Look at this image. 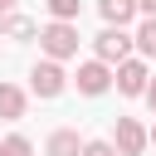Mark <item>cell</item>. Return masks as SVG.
Listing matches in <instances>:
<instances>
[{
    "mask_svg": "<svg viewBox=\"0 0 156 156\" xmlns=\"http://www.w3.org/2000/svg\"><path fill=\"white\" fill-rule=\"evenodd\" d=\"M78 39H83L78 24H54V20H49V24L39 29V49H44V58H54V63L73 58V54H78Z\"/></svg>",
    "mask_w": 156,
    "mask_h": 156,
    "instance_id": "6da1fadb",
    "label": "cell"
},
{
    "mask_svg": "<svg viewBox=\"0 0 156 156\" xmlns=\"http://www.w3.org/2000/svg\"><path fill=\"white\" fill-rule=\"evenodd\" d=\"M132 49H136V39H132V29H107V24H102V34L93 39V58H102L107 68H117V63H127V58H132Z\"/></svg>",
    "mask_w": 156,
    "mask_h": 156,
    "instance_id": "7a4b0ae2",
    "label": "cell"
},
{
    "mask_svg": "<svg viewBox=\"0 0 156 156\" xmlns=\"http://www.w3.org/2000/svg\"><path fill=\"white\" fill-rule=\"evenodd\" d=\"M68 83H73V78H68V73H63V63H54V58H39V63L29 68V93H34V98H44V102H49V98H63V88H68Z\"/></svg>",
    "mask_w": 156,
    "mask_h": 156,
    "instance_id": "3957f363",
    "label": "cell"
},
{
    "mask_svg": "<svg viewBox=\"0 0 156 156\" xmlns=\"http://www.w3.org/2000/svg\"><path fill=\"white\" fill-rule=\"evenodd\" d=\"M112 83H117V93H122V98H146V88H151V63L132 54L127 63H117V68H112Z\"/></svg>",
    "mask_w": 156,
    "mask_h": 156,
    "instance_id": "277c9868",
    "label": "cell"
},
{
    "mask_svg": "<svg viewBox=\"0 0 156 156\" xmlns=\"http://www.w3.org/2000/svg\"><path fill=\"white\" fill-rule=\"evenodd\" d=\"M112 146H117V156H141V151L151 146V132H146L136 117H117V122H112Z\"/></svg>",
    "mask_w": 156,
    "mask_h": 156,
    "instance_id": "5b68a950",
    "label": "cell"
},
{
    "mask_svg": "<svg viewBox=\"0 0 156 156\" xmlns=\"http://www.w3.org/2000/svg\"><path fill=\"white\" fill-rule=\"evenodd\" d=\"M73 88H78L83 98H102V93L112 88V68H107L102 58H88V63H78V73H73Z\"/></svg>",
    "mask_w": 156,
    "mask_h": 156,
    "instance_id": "8992f818",
    "label": "cell"
},
{
    "mask_svg": "<svg viewBox=\"0 0 156 156\" xmlns=\"http://www.w3.org/2000/svg\"><path fill=\"white\" fill-rule=\"evenodd\" d=\"M29 112V93L20 83H0V122H20Z\"/></svg>",
    "mask_w": 156,
    "mask_h": 156,
    "instance_id": "52a82bcc",
    "label": "cell"
},
{
    "mask_svg": "<svg viewBox=\"0 0 156 156\" xmlns=\"http://www.w3.org/2000/svg\"><path fill=\"white\" fill-rule=\"evenodd\" d=\"M98 15L107 29H127L136 20V0H98Z\"/></svg>",
    "mask_w": 156,
    "mask_h": 156,
    "instance_id": "ba28073f",
    "label": "cell"
},
{
    "mask_svg": "<svg viewBox=\"0 0 156 156\" xmlns=\"http://www.w3.org/2000/svg\"><path fill=\"white\" fill-rule=\"evenodd\" d=\"M44 156H83V136H78L73 127H58V132H49Z\"/></svg>",
    "mask_w": 156,
    "mask_h": 156,
    "instance_id": "9c48e42d",
    "label": "cell"
},
{
    "mask_svg": "<svg viewBox=\"0 0 156 156\" xmlns=\"http://www.w3.org/2000/svg\"><path fill=\"white\" fill-rule=\"evenodd\" d=\"M0 34L15 39V44H24V39H39V24H34L29 15H5V20H0Z\"/></svg>",
    "mask_w": 156,
    "mask_h": 156,
    "instance_id": "30bf717a",
    "label": "cell"
},
{
    "mask_svg": "<svg viewBox=\"0 0 156 156\" xmlns=\"http://www.w3.org/2000/svg\"><path fill=\"white\" fill-rule=\"evenodd\" d=\"M132 39H136V58H156V20H141L136 29H132Z\"/></svg>",
    "mask_w": 156,
    "mask_h": 156,
    "instance_id": "8fae6325",
    "label": "cell"
},
{
    "mask_svg": "<svg viewBox=\"0 0 156 156\" xmlns=\"http://www.w3.org/2000/svg\"><path fill=\"white\" fill-rule=\"evenodd\" d=\"M44 5H49L54 24H78V15H83V0H44Z\"/></svg>",
    "mask_w": 156,
    "mask_h": 156,
    "instance_id": "7c38bea8",
    "label": "cell"
},
{
    "mask_svg": "<svg viewBox=\"0 0 156 156\" xmlns=\"http://www.w3.org/2000/svg\"><path fill=\"white\" fill-rule=\"evenodd\" d=\"M0 156H34V141L24 132H10V136H0Z\"/></svg>",
    "mask_w": 156,
    "mask_h": 156,
    "instance_id": "4fadbf2b",
    "label": "cell"
},
{
    "mask_svg": "<svg viewBox=\"0 0 156 156\" xmlns=\"http://www.w3.org/2000/svg\"><path fill=\"white\" fill-rule=\"evenodd\" d=\"M83 156H117V146L102 141V136H93V141H83Z\"/></svg>",
    "mask_w": 156,
    "mask_h": 156,
    "instance_id": "5bb4252c",
    "label": "cell"
},
{
    "mask_svg": "<svg viewBox=\"0 0 156 156\" xmlns=\"http://www.w3.org/2000/svg\"><path fill=\"white\" fill-rule=\"evenodd\" d=\"M136 15L141 20H156V0H136Z\"/></svg>",
    "mask_w": 156,
    "mask_h": 156,
    "instance_id": "9a60e30c",
    "label": "cell"
},
{
    "mask_svg": "<svg viewBox=\"0 0 156 156\" xmlns=\"http://www.w3.org/2000/svg\"><path fill=\"white\" fill-rule=\"evenodd\" d=\"M146 107H151V117H156V78H151V88H146Z\"/></svg>",
    "mask_w": 156,
    "mask_h": 156,
    "instance_id": "2e32d148",
    "label": "cell"
},
{
    "mask_svg": "<svg viewBox=\"0 0 156 156\" xmlns=\"http://www.w3.org/2000/svg\"><path fill=\"white\" fill-rule=\"evenodd\" d=\"M15 5H20V0H0V20H5V15H15Z\"/></svg>",
    "mask_w": 156,
    "mask_h": 156,
    "instance_id": "e0dca14e",
    "label": "cell"
},
{
    "mask_svg": "<svg viewBox=\"0 0 156 156\" xmlns=\"http://www.w3.org/2000/svg\"><path fill=\"white\" fill-rule=\"evenodd\" d=\"M146 132H151V146H156V122H151V127H146Z\"/></svg>",
    "mask_w": 156,
    "mask_h": 156,
    "instance_id": "ac0fdd59",
    "label": "cell"
}]
</instances>
